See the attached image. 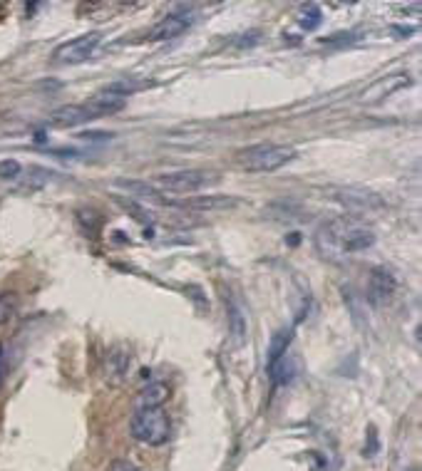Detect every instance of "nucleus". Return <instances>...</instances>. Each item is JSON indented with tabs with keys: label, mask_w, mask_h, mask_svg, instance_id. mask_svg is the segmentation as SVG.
Returning a JSON list of instances; mask_svg holds the SVG:
<instances>
[{
	"label": "nucleus",
	"mask_w": 422,
	"mask_h": 471,
	"mask_svg": "<svg viewBox=\"0 0 422 471\" xmlns=\"http://www.w3.org/2000/svg\"><path fill=\"white\" fill-rule=\"evenodd\" d=\"M129 370V355L124 352V350H115V352H110L107 357V380L112 382V385H119V382L124 380V375H127Z\"/></svg>",
	"instance_id": "2eb2a0df"
},
{
	"label": "nucleus",
	"mask_w": 422,
	"mask_h": 471,
	"mask_svg": "<svg viewBox=\"0 0 422 471\" xmlns=\"http://www.w3.org/2000/svg\"><path fill=\"white\" fill-rule=\"evenodd\" d=\"M219 181V177H211V172H199V169H182V172L159 174L152 186L169 193H194L209 184Z\"/></svg>",
	"instance_id": "20e7f679"
},
{
	"label": "nucleus",
	"mask_w": 422,
	"mask_h": 471,
	"mask_svg": "<svg viewBox=\"0 0 422 471\" xmlns=\"http://www.w3.org/2000/svg\"><path fill=\"white\" fill-rule=\"evenodd\" d=\"M395 288H397V278L392 275V270L382 268V266L370 270V278H368V300L373 305L387 303L392 298V293H395Z\"/></svg>",
	"instance_id": "1a4fd4ad"
},
{
	"label": "nucleus",
	"mask_w": 422,
	"mask_h": 471,
	"mask_svg": "<svg viewBox=\"0 0 422 471\" xmlns=\"http://www.w3.org/2000/svg\"><path fill=\"white\" fill-rule=\"evenodd\" d=\"M365 454L368 456H375L377 454V431L375 427H368V444H365Z\"/></svg>",
	"instance_id": "4be33fe9"
},
{
	"label": "nucleus",
	"mask_w": 422,
	"mask_h": 471,
	"mask_svg": "<svg viewBox=\"0 0 422 471\" xmlns=\"http://www.w3.org/2000/svg\"><path fill=\"white\" fill-rule=\"evenodd\" d=\"M110 471H139V469L129 459H115L112 464H110Z\"/></svg>",
	"instance_id": "5701e85b"
},
{
	"label": "nucleus",
	"mask_w": 422,
	"mask_h": 471,
	"mask_svg": "<svg viewBox=\"0 0 422 471\" xmlns=\"http://www.w3.org/2000/svg\"><path fill=\"white\" fill-rule=\"evenodd\" d=\"M6 380V352H3V345H0V387Z\"/></svg>",
	"instance_id": "b1692460"
},
{
	"label": "nucleus",
	"mask_w": 422,
	"mask_h": 471,
	"mask_svg": "<svg viewBox=\"0 0 422 471\" xmlns=\"http://www.w3.org/2000/svg\"><path fill=\"white\" fill-rule=\"evenodd\" d=\"M90 119H95V114L85 105H62L50 114L52 127H65V129L80 127V124L90 122Z\"/></svg>",
	"instance_id": "9b49d317"
},
{
	"label": "nucleus",
	"mask_w": 422,
	"mask_h": 471,
	"mask_svg": "<svg viewBox=\"0 0 422 471\" xmlns=\"http://www.w3.org/2000/svg\"><path fill=\"white\" fill-rule=\"evenodd\" d=\"M333 198L353 213H370V211H380V208H385L382 196L375 191H370V189H358V186L336 189Z\"/></svg>",
	"instance_id": "423d86ee"
},
{
	"label": "nucleus",
	"mask_w": 422,
	"mask_h": 471,
	"mask_svg": "<svg viewBox=\"0 0 422 471\" xmlns=\"http://www.w3.org/2000/svg\"><path fill=\"white\" fill-rule=\"evenodd\" d=\"M124 105H127V100H124V97H119L117 92H112V90L95 92V95H92L90 100L85 102V107L95 117H105V114H115V112H122Z\"/></svg>",
	"instance_id": "f8f14e48"
},
{
	"label": "nucleus",
	"mask_w": 422,
	"mask_h": 471,
	"mask_svg": "<svg viewBox=\"0 0 422 471\" xmlns=\"http://www.w3.org/2000/svg\"><path fill=\"white\" fill-rule=\"evenodd\" d=\"M117 184L119 189H124V191H129V193H137V196H142V198H159V193H157V189L152 186V184H147V181H129V179H117Z\"/></svg>",
	"instance_id": "dca6fc26"
},
{
	"label": "nucleus",
	"mask_w": 422,
	"mask_h": 471,
	"mask_svg": "<svg viewBox=\"0 0 422 471\" xmlns=\"http://www.w3.org/2000/svg\"><path fill=\"white\" fill-rule=\"evenodd\" d=\"M375 244V233L356 216H336L323 221L313 233L315 251L331 263H343L351 254L370 249Z\"/></svg>",
	"instance_id": "f257e3e1"
},
{
	"label": "nucleus",
	"mask_w": 422,
	"mask_h": 471,
	"mask_svg": "<svg viewBox=\"0 0 422 471\" xmlns=\"http://www.w3.org/2000/svg\"><path fill=\"white\" fill-rule=\"evenodd\" d=\"M115 203L117 206H122L124 211L129 213V216L134 218V221H139V223H149L152 221V216H149V211L144 206H139L137 201H132V198H124V196H115Z\"/></svg>",
	"instance_id": "f3484780"
},
{
	"label": "nucleus",
	"mask_w": 422,
	"mask_h": 471,
	"mask_svg": "<svg viewBox=\"0 0 422 471\" xmlns=\"http://www.w3.org/2000/svg\"><path fill=\"white\" fill-rule=\"evenodd\" d=\"M226 323H229V338L234 347H244L249 340V315H246V305L234 293L226 295Z\"/></svg>",
	"instance_id": "0eeeda50"
},
{
	"label": "nucleus",
	"mask_w": 422,
	"mask_h": 471,
	"mask_svg": "<svg viewBox=\"0 0 422 471\" xmlns=\"http://www.w3.org/2000/svg\"><path fill=\"white\" fill-rule=\"evenodd\" d=\"M77 223H80L87 233H95L102 221H100V216H97V211H87V208H82V211H77Z\"/></svg>",
	"instance_id": "aec40b11"
},
{
	"label": "nucleus",
	"mask_w": 422,
	"mask_h": 471,
	"mask_svg": "<svg viewBox=\"0 0 422 471\" xmlns=\"http://www.w3.org/2000/svg\"><path fill=\"white\" fill-rule=\"evenodd\" d=\"M291 340H293V328H281L274 333L269 342V355H266V370H274V365L279 360H283V355L288 352L291 347Z\"/></svg>",
	"instance_id": "4468645a"
},
{
	"label": "nucleus",
	"mask_w": 422,
	"mask_h": 471,
	"mask_svg": "<svg viewBox=\"0 0 422 471\" xmlns=\"http://www.w3.org/2000/svg\"><path fill=\"white\" fill-rule=\"evenodd\" d=\"M16 305H18V298L13 293H3V295H0V325L8 323V320L13 318V313H16Z\"/></svg>",
	"instance_id": "6ab92c4d"
},
{
	"label": "nucleus",
	"mask_w": 422,
	"mask_h": 471,
	"mask_svg": "<svg viewBox=\"0 0 422 471\" xmlns=\"http://www.w3.org/2000/svg\"><path fill=\"white\" fill-rule=\"evenodd\" d=\"M169 203L184 208V211L214 213V211H224V208H234L239 201L231 196H219V193H201V196H189L184 201H169Z\"/></svg>",
	"instance_id": "9d476101"
},
{
	"label": "nucleus",
	"mask_w": 422,
	"mask_h": 471,
	"mask_svg": "<svg viewBox=\"0 0 422 471\" xmlns=\"http://www.w3.org/2000/svg\"><path fill=\"white\" fill-rule=\"evenodd\" d=\"M321 8L318 6H303L300 8V16H298V23L305 28V30H315V28L321 25Z\"/></svg>",
	"instance_id": "a211bd4d"
},
{
	"label": "nucleus",
	"mask_w": 422,
	"mask_h": 471,
	"mask_svg": "<svg viewBox=\"0 0 422 471\" xmlns=\"http://www.w3.org/2000/svg\"><path fill=\"white\" fill-rule=\"evenodd\" d=\"M169 395H172L169 385H164V382H149L147 387L139 390L137 410H157V407H162L169 400Z\"/></svg>",
	"instance_id": "ddd939ff"
},
{
	"label": "nucleus",
	"mask_w": 422,
	"mask_h": 471,
	"mask_svg": "<svg viewBox=\"0 0 422 471\" xmlns=\"http://www.w3.org/2000/svg\"><path fill=\"white\" fill-rule=\"evenodd\" d=\"M20 174H23L20 162H16V159H3L0 162V179H18Z\"/></svg>",
	"instance_id": "412c9836"
},
{
	"label": "nucleus",
	"mask_w": 422,
	"mask_h": 471,
	"mask_svg": "<svg viewBox=\"0 0 422 471\" xmlns=\"http://www.w3.org/2000/svg\"><path fill=\"white\" fill-rule=\"evenodd\" d=\"M102 42V32H87L75 40H67L52 52V60L57 65H77V62H85L95 55V50Z\"/></svg>",
	"instance_id": "39448f33"
},
{
	"label": "nucleus",
	"mask_w": 422,
	"mask_h": 471,
	"mask_svg": "<svg viewBox=\"0 0 422 471\" xmlns=\"http://www.w3.org/2000/svg\"><path fill=\"white\" fill-rule=\"evenodd\" d=\"M194 11L184 8V11H174L169 16H164L157 25L149 30V40H174V37L184 35L189 28L194 25Z\"/></svg>",
	"instance_id": "6e6552de"
},
{
	"label": "nucleus",
	"mask_w": 422,
	"mask_h": 471,
	"mask_svg": "<svg viewBox=\"0 0 422 471\" xmlns=\"http://www.w3.org/2000/svg\"><path fill=\"white\" fill-rule=\"evenodd\" d=\"M129 434L137 441H142V444L162 446L169 441L172 422H169V415L162 407H157V410H137L132 419H129Z\"/></svg>",
	"instance_id": "7ed1b4c3"
},
{
	"label": "nucleus",
	"mask_w": 422,
	"mask_h": 471,
	"mask_svg": "<svg viewBox=\"0 0 422 471\" xmlns=\"http://www.w3.org/2000/svg\"><path fill=\"white\" fill-rule=\"evenodd\" d=\"M295 157L293 147L286 144H274V142H261L254 147H246L236 154V162L246 172H276L283 164H288Z\"/></svg>",
	"instance_id": "f03ea898"
}]
</instances>
